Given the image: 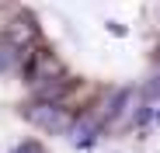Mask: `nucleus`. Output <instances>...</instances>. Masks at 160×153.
Masks as SVG:
<instances>
[{
	"mask_svg": "<svg viewBox=\"0 0 160 153\" xmlns=\"http://www.w3.org/2000/svg\"><path fill=\"white\" fill-rule=\"evenodd\" d=\"M32 118L42 125V129H49V132L66 129V115H63V108H56V105H38V108L32 111Z\"/></svg>",
	"mask_w": 160,
	"mask_h": 153,
	"instance_id": "obj_1",
	"label": "nucleus"
}]
</instances>
